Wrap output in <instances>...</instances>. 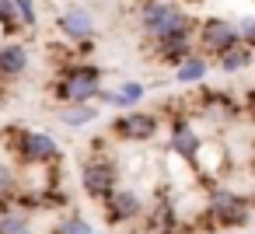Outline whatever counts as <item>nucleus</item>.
Segmentation results:
<instances>
[{
	"label": "nucleus",
	"mask_w": 255,
	"mask_h": 234,
	"mask_svg": "<svg viewBox=\"0 0 255 234\" xmlns=\"http://www.w3.org/2000/svg\"><path fill=\"white\" fill-rule=\"evenodd\" d=\"M102 81H105V70L98 63H74V67H63V74L53 81V98L60 105H88L98 98L102 91Z\"/></svg>",
	"instance_id": "nucleus-2"
},
{
	"label": "nucleus",
	"mask_w": 255,
	"mask_h": 234,
	"mask_svg": "<svg viewBox=\"0 0 255 234\" xmlns=\"http://www.w3.org/2000/svg\"><path fill=\"white\" fill-rule=\"evenodd\" d=\"M206 213L213 217L217 227H238V224L248 220V199H245L241 192H234V189L217 185V189H210Z\"/></svg>",
	"instance_id": "nucleus-6"
},
{
	"label": "nucleus",
	"mask_w": 255,
	"mask_h": 234,
	"mask_svg": "<svg viewBox=\"0 0 255 234\" xmlns=\"http://www.w3.org/2000/svg\"><path fill=\"white\" fill-rule=\"evenodd\" d=\"M95 234H98V231H95Z\"/></svg>",
	"instance_id": "nucleus-24"
},
{
	"label": "nucleus",
	"mask_w": 255,
	"mask_h": 234,
	"mask_svg": "<svg viewBox=\"0 0 255 234\" xmlns=\"http://www.w3.org/2000/svg\"><path fill=\"white\" fill-rule=\"evenodd\" d=\"M56 28L67 39H74V42H91L95 32H98V18H95L91 7H81L77 4V7H67V11L56 14Z\"/></svg>",
	"instance_id": "nucleus-8"
},
{
	"label": "nucleus",
	"mask_w": 255,
	"mask_h": 234,
	"mask_svg": "<svg viewBox=\"0 0 255 234\" xmlns=\"http://www.w3.org/2000/svg\"><path fill=\"white\" fill-rule=\"evenodd\" d=\"M28 49L18 42V39H7V42H0V81H18L25 77L28 70Z\"/></svg>",
	"instance_id": "nucleus-11"
},
{
	"label": "nucleus",
	"mask_w": 255,
	"mask_h": 234,
	"mask_svg": "<svg viewBox=\"0 0 255 234\" xmlns=\"http://www.w3.org/2000/svg\"><path fill=\"white\" fill-rule=\"evenodd\" d=\"M18 189H21V182H18V171H14L7 161H0V206L14 203Z\"/></svg>",
	"instance_id": "nucleus-17"
},
{
	"label": "nucleus",
	"mask_w": 255,
	"mask_h": 234,
	"mask_svg": "<svg viewBox=\"0 0 255 234\" xmlns=\"http://www.w3.org/2000/svg\"><path fill=\"white\" fill-rule=\"evenodd\" d=\"M11 4H14V14H18L21 28H35L39 25V4L35 0H11Z\"/></svg>",
	"instance_id": "nucleus-20"
},
{
	"label": "nucleus",
	"mask_w": 255,
	"mask_h": 234,
	"mask_svg": "<svg viewBox=\"0 0 255 234\" xmlns=\"http://www.w3.org/2000/svg\"><path fill=\"white\" fill-rule=\"evenodd\" d=\"M192 4H217V0H192Z\"/></svg>",
	"instance_id": "nucleus-23"
},
{
	"label": "nucleus",
	"mask_w": 255,
	"mask_h": 234,
	"mask_svg": "<svg viewBox=\"0 0 255 234\" xmlns=\"http://www.w3.org/2000/svg\"><path fill=\"white\" fill-rule=\"evenodd\" d=\"M199 147H203V140H199V133H196L185 119H175V122L168 126V150H171V154H178L182 161H196Z\"/></svg>",
	"instance_id": "nucleus-10"
},
{
	"label": "nucleus",
	"mask_w": 255,
	"mask_h": 234,
	"mask_svg": "<svg viewBox=\"0 0 255 234\" xmlns=\"http://www.w3.org/2000/svg\"><path fill=\"white\" fill-rule=\"evenodd\" d=\"M234 28H238V42L252 49V46H255V18H252V14H245L241 21H234Z\"/></svg>",
	"instance_id": "nucleus-22"
},
{
	"label": "nucleus",
	"mask_w": 255,
	"mask_h": 234,
	"mask_svg": "<svg viewBox=\"0 0 255 234\" xmlns=\"http://www.w3.org/2000/svg\"><path fill=\"white\" fill-rule=\"evenodd\" d=\"M81 189H84L91 199L105 203V199L119 189V164H116L112 157H88L84 168H81Z\"/></svg>",
	"instance_id": "nucleus-4"
},
{
	"label": "nucleus",
	"mask_w": 255,
	"mask_h": 234,
	"mask_svg": "<svg viewBox=\"0 0 255 234\" xmlns=\"http://www.w3.org/2000/svg\"><path fill=\"white\" fill-rule=\"evenodd\" d=\"M136 217H143V199H140V192L119 185V189L105 199V220L119 227V224H133Z\"/></svg>",
	"instance_id": "nucleus-9"
},
{
	"label": "nucleus",
	"mask_w": 255,
	"mask_h": 234,
	"mask_svg": "<svg viewBox=\"0 0 255 234\" xmlns=\"http://www.w3.org/2000/svg\"><path fill=\"white\" fill-rule=\"evenodd\" d=\"M11 147H14V154H18L25 164H32V168L60 161L56 140H53L49 133H39V129H14V143H11Z\"/></svg>",
	"instance_id": "nucleus-5"
},
{
	"label": "nucleus",
	"mask_w": 255,
	"mask_h": 234,
	"mask_svg": "<svg viewBox=\"0 0 255 234\" xmlns=\"http://www.w3.org/2000/svg\"><path fill=\"white\" fill-rule=\"evenodd\" d=\"M217 67H220L224 74H241V70L252 67V49H248V46H231L227 53L217 56Z\"/></svg>",
	"instance_id": "nucleus-16"
},
{
	"label": "nucleus",
	"mask_w": 255,
	"mask_h": 234,
	"mask_svg": "<svg viewBox=\"0 0 255 234\" xmlns=\"http://www.w3.org/2000/svg\"><path fill=\"white\" fill-rule=\"evenodd\" d=\"M119 95H123V102H126V109H136L143 98H147V84L143 81H123L119 88H116Z\"/></svg>",
	"instance_id": "nucleus-19"
},
{
	"label": "nucleus",
	"mask_w": 255,
	"mask_h": 234,
	"mask_svg": "<svg viewBox=\"0 0 255 234\" xmlns=\"http://www.w3.org/2000/svg\"><path fill=\"white\" fill-rule=\"evenodd\" d=\"M161 129V119L154 112H140V109H129L123 116L112 119V133L126 143H143V140H154Z\"/></svg>",
	"instance_id": "nucleus-7"
},
{
	"label": "nucleus",
	"mask_w": 255,
	"mask_h": 234,
	"mask_svg": "<svg viewBox=\"0 0 255 234\" xmlns=\"http://www.w3.org/2000/svg\"><path fill=\"white\" fill-rule=\"evenodd\" d=\"M0 234H32V217L28 210L18 206H0Z\"/></svg>",
	"instance_id": "nucleus-15"
},
{
	"label": "nucleus",
	"mask_w": 255,
	"mask_h": 234,
	"mask_svg": "<svg viewBox=\"0 0 255 234\" xmlns=\"http://www.w3.org/2000/svg\"><path fill=\"white\" fill-rule=\"evenodd\" d=\"M136 21H140V32L150 39V46L168 39H192L196 32V18L175 0H140Z\"/></svg>",
	"instance_id": "nucleus-1"
},
{
	"label": "nucleus",
	"mask_w": 255,
	"mask_h": 234,
	"mask_svg": "<svg viewBox=\"0 0 255 234\" xmlns=\"http://www.w3.org/2000/svg\"><path fill=\"white\" fill-rule=\"evenodd\" d=\"M53 234H95V231H91L88 217H81V213H67V217L53 227Z\"/></svg>",
	"instance_id": "nucleus-18"
},
{
	"label": "nucleus",
	"mask_w": 255,
	"mask_h": 234,
	"mask_svg": "<svg viewBox=\"0 0 255 234\" xmlns=\"http://www.w3.org/2000/svg\"><path fill=\"white\" fill-rule=\"evenodd\" d=\"M206 74H210V60L203 56V53H192V56H185L178 67H175V84H203L206 81Z\"/></svg>",
	"instance_id": "nucleus-12"
},
{
	"label": "nucleus",
	"mask_w": 255,
	"mask_h": 234,
	"mask_svg": "<svg viewBox=\"0 0 255 234\" xmlns=\"http://www.w3.org/2000/svg\"><path fill=\"white\" fill-rule=\"evenodd\" d=\"M0 28H4L7 35H14L21 25H18V14H14V4L11 0H0Z\"/></svg>",
	"instance_id": "nucleus-21"
},
{
	"label": "nucleus",
	"mask_w": 255,
	"mask_h": 234,
	"mask_svg": "<svg viewBox=\"0 0 255 234\" xmlns=\"http://www.w3.org/2000/svg\"><path fill=\"white\" fill-rule=\"evenodd\" d=\"M192 42L203 46L206 56H220L227 53L231 46H241L238 42V28H234V18H224V14H206L203 21H196V32H192Z\"/></svg>",
	"instance_id": "nucleus-3"
},
{
	"label": "nucleus",
	"mask_w": 255,
	"mask_h": 234,
	"mask_svg": "<svg viewBox=\"0 0 255 234\" xmlns=\"http://www.w3.org/2000/svg\"><path fill=\"white\" fill-rule=\"evenodd\" d=\"M196 53V42L192 39H168V42H157L154 46V56L164 63V67H178L185 56Z\"/></svg>",
	"instance_id": "nucleus-13"
},
{
	"label": "nucleus",
	"mask_w": 255,
	"mask_h": 234,
	"mask_svg": "<svg viewBox=\"0 0 255 234\" xmlns=\"http://www.w3.org/2000/svg\"><path fill=\"white\" fill-rule=\"evenodd\" d=\"M56 116H60L63 126H70V129H84V126L98 122L102 112H98L95 102H88V105H63V109H56Z\"/></svg>",
	"instance_id": "nucleus-14"
}]
</instances>
